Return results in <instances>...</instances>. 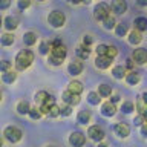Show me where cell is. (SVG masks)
<instances>
[{
	"label": "cell",
	"instance_id": "33",
	"mask_svg": "<svg viewBox=\"0 0 147 147\" xmlns=\"http://www.w3.org/2000/svg\"><path fill=\"white\" fill-rule=\"evenodd\" d=\"M133 109H135V106H133V103H130V101H126V103H123V106H121V110L124 113H130V112H133Z\"/></svg>",
	"mask_w": 147,
	"mask_h": 147
},
{
	"label": "cell",
	"instance_id": "36",
	"mask_svg": "<svg viewBox=\"0 0 147 147\" xmlns=\"http://www.w3.org/2000/svg\"><path fill=\"white\" fill-rule=\"evenodd\" d=\"M136 107H138V110H140V115H146V104H144V96L138 100V103H136Z\"/></svg>",
	"mask_w": 147,
	"mask_h": 147
},
{
	"label": "cell",
	"instance_id": "54",
	"mask_svg": "<svg viewBox=\"0 0 147 147\" xmlns=\"http://www.w3.org/2000/svg\"><path fill=\"white\" fill-rule=\"evenodd\" d=\"M0 147H2V140H0Z\"/></svg>",
	"mask_w": 147,
	"mask_h": 147
},
{
	"label": "cell",
	"instance_id": "25",
	"mask_svg": "<svg viewBox=\"0 0 147 147\" xmlns=\"http://www.w3.org/2000/svg\"><path fill=\"white\" fill-rule=\"evenodd\" d=\"M16 78H17V74H14L11 71H6V72H3V75H2V80L5 83H8V84H11V83L16 81Z\"/></svg>",
	"mask_w": 147,
	"mask_h": 147
},
{
	"label": "cell",
	"instance_id": "3",
	"mask_svg": "<svg viewBox=\"0 0 147 147\" xmlns=\"http://www.w3.org/2000/svg\"><path fill=\"white\" fill-rule=\"evenodd\" d=\"M48 22L54 28H61L64 25V22H66V17H64V14L61 11H52L48 16Z\"/></svg>",
	"mask_w": 147,
	"mask_h": 147
},
{
	"label": "cell",
	"instance_id": "9",
	"mask_svg": "<svg viewBox=\"0 0 147 147\" xmlns=\"http://www.w3.org/2000/svg\"><path fill=\"white\" fill-rule=\"evenodd\" d=\"M110 64H112V58L106 57V55H96L95 66L98 69H107V67H110Z\"/></svg>",
	"mask_w": 147,
	"mask_h": 147
},
{
	"label": "cell",
	"instance_id": "12",
	"mask_svg": "<svg viewBox=\"0 0 147 147\" xmlns=\"http://www.w3.org/2000/svg\"><path fill=\"white\" fill-rule=\"evenodd\" d=\"M101 113H103L104 117H113V115L117 113V107H115V104L107 101V103H104L101 106Z\"/></svg>",
	"mask_w": 147,
	"mask_h": 147
},
{
	"label": "cell",
	"instance_id": "27",
	"mask_svg": "<svg viewBox=\"0 0 147 147\" xmlns=\"http://www.w3.org/2000/svg\"><path fill=\"white\" fill-rule=\"evenodd\" d=\"M115 25H117V22H115V18L112 16H107L106 18H103L104 29H112V28H115Z\"/></svg>",
	"mask_w": 147,
	"mask_h": 147
},
{
	"label": "cell",
	"instance_id": "29",
	"mask_svg": "<svg viewBox=\"0 0 147 147\" xmlns=\"http://www.w3.org/2000/svg\"><path fill=\"white\" fill-rule=\"evenodd\" d=\"M46 113H48L49 115V117H52V118H55V117H58V115H60V107H58V106L57 104H49V107H48V112H46Z\"/></svg>",
	"mask_w": 147,
	"mask_h": 147
},
{
	"label": "cell",
	"instance_id": "24",
	"mask_svg": "<svg viewBox=\"0 0 147 147\" xmlns=\"http://www.w3.org/2000/svg\"><path fill=\"white\" fill-rule=\"evenodd\" d=\"M23 41H25V45L32 46L37 41V35L34 34V32H26V34L23 35Z\"/></svg>",
	"mask_w": 147,
	"mask_h": 147
},
{
	"label": "cell",
	"instance_id": "41",
	"mask_svg": "<svg viewBox=\"0 0 147 147\" xmlns=\"http://www.w3.org/2000/svg\"><path fill=\"white\" fill-rule=\"evenodd\" d=\"M17 5H18V8H20V9H26L31 5V0H18Z\"/></svg>",
	"mask_w": 147,
	"mask_h": 147
},
{
	"label": "cell",
	"instance_id": "19",
	"mask_svg": "<svg viewBox=\"0 0 147 147\" xmlns=\"http://www.w3.org/2000/svg\"><path fill=\"white\" fill-rule=\"evenodd\" d=\"M135 29L140 31V32L147 29V18L146 17H138L136 18V20H135Z\"/></svg>",
	"mask_w": 147,
	"mask_h": 147
},
{
	"label": "cell",
	"instance_id": "43",
	"mask_svg": "<svg viewBox=\"0 0 147 147\" xmlns=\"http://www.w3.org/2000/svg\"><path fill=\"white\" fill-rule=\"evenodd\" d=\"M11 5V0H0V9H6Z\"/></svg>",
	"mask_w": 147,
	"mask_h": 147
},
{
	"label": "cell",
	"instance_id": "31",
	"mask_svg": "<svg viewBox=\"0 0 147 147\" xmlns=\"http://www.w3.org/2000/svg\"><path fill=\"white\" fill-rule=\"evenodd\" d=\"M100 100L101 98H100V95L96 94V92H90V94L87 95V101H89L92 106H96V104L100 103Z\"/></svg>",
	"mask_w": 147,
	"mask_h": 147
},
{
	"label": "cell",
	"instance_id": "15",
	"mask_svg": "<svg viewBox=\"0 0 147 147\" xmlns=\"http://www.w3.org/2000/svg\"><path fill=\"white\" fill-rule=\"evenodd\" d=\"M17 26H18V18L17 17L9 16V17L5 18V28H6L8 31H14Z\"/></svg>",
	"mask_w": 147,
	"mask_h": 147
},
{
	"label": "cell",
	"instance_id": "56",
	"mask_svg": "<svg viewBox=\"0 0 147 147\" xmlns=\"http://www.w3.org/2000/svg\"><path fill=\"white\" fill-rule=\"evenodd\" d=\"M38 2H43V0H38Z\"/></svg>",
	"mask_w": 147,
	"mask_h": 147
},
{
	"label": "cell",
	"instance_id": "44",
	"mask_svg": "<svg viewBox=\"0 0 147 147\" xmlns=\"http://www.w3.org/2000/svg\"><path fill=\"white\" fill-rule=\"evenodd\" d=\"M92 43V37L90 35H84V38H83V46H89Z\"/></svg>",
	"mask_w": 147,
	"mask_h": 147
},
{
	"label": "cell",
	"instance_id": "37",
	"mask_svg": "<svg viewBox=\"0 0 147 147\" xmlns=\"http://www.w3.org/2000/svg\"><path fill=\"white\" fill-rule=\"evenodd\" d=\"M11 69V61H8V60H2L0 61V71L2 72H6Z\"/></svg>",
	"mask_w": 147,
	"mask_h": 147
},
{
	"label": "cell",
	"instance_id": "45",
	"mask_svg": "<svg viewBox=\"0 0 147 147\" xmlns=\"http://www.w3.org/2000/svg\"><path fill=\"white\" fill-rule=\"evenodd\" d=\"M141 135H142V136H147V127H146V123L141 126Z\"/></svg>",
	"mask_w": 147,
	"mask_h": 147
},
{
	"label": "cell",
	"instance_id": "22",
	"mask_svg": "<svg viewBox=\"0 0 147 147\" xmlns=\"http://www.w3.org/2000/svg\"><path fill=\"white\" fill-rule=\"evenodd\" d=\"M77 55H78L81 60H86V58H89L90 51H89V48H87V46H78V48H77Z\"/></svg>",
	"mask_w": 147,
	"mask_h": 147
},
{
	"label": "cell",
	"instance_id": "6",
	"mask_svg": "<svg viewBox=\"0 0 147 147\" xmlns=\"http://www.w3.org/2000/svg\"><path fill=\"white\" fill-rule=\"evenodd\" d=\"M69 142H71L72 147H83L86 142V136L81 132H74L69 136Z\"/></svg>",
	"mask_w": 147,
	"mask_h": 147
},
{
	"label": "cell",
	"instance_id": "48",
	"mask_svg": "<svg viewBox=\"0 0 147 147\" xmlns=\"http://www.w3.org/2000/svg\"><path fill=\"white\" fill-rule=\"evenodd\" d=\"M127 67H133V61H132V60H127Z\"/></svg>",
	"mask_w": 147,
	"mask_h": 147
},
{
	"label": "cell",
	"instance_id": "23",
	"mask_svg": "<svg viewBox=\"0 0 147 147\" xmlns=\"http://www.w3.org/2000/svg\"><path fill=\"white\" fill-rule=\"evenodd\" d=\"M110 94H112V87H110L109 84H100L98 86V95L100 96H110Z\"/></svg>",
	"mask_w": 147,
	"mask_h": 147
},
{
	"label": "cell",
	"instance_id": "42",
	"mask_svg": "<svg viewBox=\"0 0 147 147\" xmlns=\"http://www.w3.org/2000/svg\"><path fill=\"white\" fill-rule=\"evenodd\" d=\"M133 123H135V126H142V124H144V115H138V117L133 119Z\"/></svg>",
	"mask_w": 147,
	"mask_h": 147
},
{
	"label": "cell",
	"instance_id": "26",
	"mask_svg": "<svg viewBox=\"0 0 147 147\" xmlns=\"http://www.w3.org/2000/svg\"><path fill=\"white\" fill-rule=\"evenodd\" d=\"M126 81L129 83V84H136L138 81H140V75H138L136 72H129V74H126Z\"/></svg>",
	"mask_w": 147,
	"mask_h": 147
},
{
	"label": "cell",
	"instance_id": "14",
	"mask_svg": "<svg viewBox=\"0 0 147 147\" xmlns=\"http://www.w3.org/2000/svg\"><path fill=\"white\" fill-rule=\"evenodd\" d=\"M67 71H69V74H71V75H80V74L83 72V63H80V61H72V63H69Z\"/></svg>",
	"mask_w": 147,
	"mask_h": 147
},
{
	"label": "cell",
	"instance_id": "11",
	"mask_svg": "<svg viewBox=\"0 0 147 147\" xmlns=\"http://www.w3.org/2000/svg\"><path fill=\"white\" fill-rule=\"evenodd\" d=\"M110 8H112V11L117 12V14H124L127 9V3L124 2V0H113Z\"/></svg>",
	"mask_w": 147,
	"mask_h": 147
},
{
	"label": "cell",
	"instance_id": "2",
	"mask_svg": "<svg viewBox=\"0 0 147 147\" xmlns=\"http://www.w3.org/2000/svg\"><path fill=\"white\" fill-rule=\"evenodd\" d=\"M66 48L63 45L60 46H52L51 48V55H49V61L54 64V66H60L63 63V60L66 58Z\"/></svg>",
	"mask_w": 147,
	"mask_h": 147
},
{
	"label": "cell",
	"instance_id": "16",
	"mask_svg": "<svg viewBox=\"0 0 147 147\" xmlns=\"http://www.w3.org/2000/svg\"><path fill=\"white\" fill-rule=\"evenodd\" d=\"M35 101H37V104H45V103H48V101H52L51 100V96L48 92H45V90H41V92H37V95H35Z\"/></svg>",
	"mask_w": 147,
	"mask_h": 147
},
{
	"label": "cell",
	"instance_id": "35",
	"mask_svg": "<svg viewBox=\"0 0 147 147\" xmlns=\"http://www.w3.org/2000/svg\"><path fill=\"white\" fill-rule=\"evenodd\" d=\"M28 115L32 118V119H38L41 117V112H40V109H37V107H32L29 109V112H28Z\"/></svg>",
	"mask_w": 147,
	"mask_h": 147
},
{
	"label": "cell",
	"instance_id": "40",
	"mask_svg": "<svg viewBox=\"0 0 147 147\" xmlns=\"http://www.w3.org/2000/svg\"><path fill=\"white\" fill-rule=\"evenodd\" d=\"M106 49H107V45H98L96 46V55H106Z\"/></svg>",
	"mask_w": 147,
	"mask_h": 147
},
{
	"label": "cell",
	"instance_id": "17",
	"mask_svg": "<svg viewBox=\"0 0 147 147\" xmlns=\"http://www.w3.org/2000/svg\"><path fill=\"white\" fill-rule=\"evenodd\" d=\"M67 90H69V92H72V94L80 95L81 92H83V84H81L80 81H72V83H69Z\"/></svg>",
	"mask_w": 147,
	"mask_h": 147
},
{
	"label": "cell",
	"instance_id": "38",
	"mask_svg": "<svg viewBox=\"0 0 147 147\" xmlns=\"http://www.w3.org/2000/svg\"><path fill=\"white\" fill-rule=\"evenodd\" d=\"M71 113H72V106H66V107L60 109V115H63V117H69Z\"/></svg>",
	"mask_w": 147,
	"mask_h": 147
},
{
	"label": "cell",
	"instance_id": "34",
	"mask_svg": "<svg viewBox=\"0 0 147 147\" xmlns=\"http://www.w3.org/2000/svg\"><path fill=\"white\" fill-rule=\"evenodd\" d=\"M117 54H118V51L115 46H107V49H106V57H109V58H115L117 57Z\"/></svg>",
	"mask_w": 147,
	"mask_h": 147
},
{
	"label": "cell",
	"instance_id": "47",
	"mask_svg": "<svg viewBox=\"0 0 147 147\" xmlns=\"http://www.w3.org/2000/svg\"><path fill=\"white\" fill-rule=\"evenodd\" d=\"M138 3H140L141 6H146V5H147V0H138Z\"/></svg>",
	"mask_w": 147,
	"mask_h": 147
},
{
	"label": "cell",
	"instance_id": "49",
	"mask_svg": "<svg viewBox=\"0 0 147 147\" xmlns=\"http://www.w3.org/2000/svg\"><path fill=\"white\" fill-rule=\"evenodd\" d=\"M71 2H72L74 5H77V3H81V0H71Z\"/></svg>",
	"mask_w": 147,
	"mask_h": 147
},
{
	"label": "cell",
	"instance_id": "4",
	"mask_svg": "<svg viewBox=\"0 0 147 147\" xmlns=\"http://www.w3.org/2000/svg\"><path fill=\"white\" fill-rule=\"evenodd\" d=\"M3 135L9 142H18L22 140V130L18 127H14V126H9V127L5 129Z\"/></svg>",
	"mask_w": 147,
	"mask_h": 147
},
{
	"label": "cell",
	"instance_id": "1",
	"mask_svg": "<svg viewBox=\"0 0 147 147\" xmlns=\"http://www.w3.org/2000/svg\"><path fill=\"white\" fill-rule=\"evenodd\" d=\"M32 61H34V54H32L31 51H28V49L20 51V52L17 54V57H16V66H17L18 71H25V69H28L32 64Z\"/></svg>",
	"mask_w": 147,
	"mask_h": 147
},
{
	"label": "cell",
	"instance_id": "32",
	"mask_svg": "<svg viewBox=\"0 0 147 147\" xmlns=\"http://www.w3.org/2000/svg\"><path fill=\"white\" fill-rule=\"evenodd\" d=\"M0 43H2L3 46H9V45H12L14 43V37L11 34H5L0 37Z\"/></svg>",
	"mask_w": 147,
	"mask_h": 147
},
{
	"label": "cell",
	"instance_id": "46",
	"mask_svg": "<svg viewBox=\"0 0 147 147\" xmlns=\"http://www.w3.org/2000/svg\"><path fill=\"white\" fill-rule=\"evenodd\" d=\"M118 101H119V96H118V95H115V96H112V98H110V103H112V104L118 103Z\"/></svg>",
	"mask_w": 147,
	"mask_h": 147
},
{
	"label": "cell",
	"instance_id": "13",
	"mask_svg": "<svg viewBox=\"0 0 147 147\" xmlns=\"http://www.w3.org/2000/svg\"><path fill=\"white\" fill-rule=\"evenodd\" d=\"M113 130H115V133H117L119 138H127L129 133H130V129H129V126H127V124H123V123L117 124Z\"/></svg>",
	"mask_w": 147,
	"mask_h": 147
},
{
	"label": "cell",
	"instance_id": "51",
	"mask_svg": "<svg viewBox=\"0 0 147 147\" xmlns=\"http://www.w3.org/2000/svg\"><path fill=\"white\" fill-rule=\"evenodd\" d=\"M98 147H107V146L106 144H98Z\"/></svg>",
	"mask_w": 147,
	"mask_h": 147
},
{
	"label": "cell",
	"instance_id": "7",
	"mask_svg": "<svg viewBox=\"0 0 147 147\" xmlns=\"http://www.w3.org/2000/svg\"><path fill=\"white\" fill-rule=\"evenodd\" d=\"M87 135H89V138L94 141H101L104 138V132L100 126H90L89 130H87Z\"/></svg>",
	"mask_w": 147,
	"mask_h": 147
},
{
	"label": "cell",
	"instance_id": "28",
	"mask_svg": "<svg viewBox=\"0 0 147 147\" xmlns=\"http://www.w3.org/2000/svg\"><path fill=\"white\" fill-rule=\"evenodd\" d=\"M29 104L26 103V101H20V103L17 104V112L20 113V115H26L28 112H29Z\"/></svg>",
	"mask_w": 147,
	"mask_h": 147
},
{
	"label": "cell",
	"instance_id": "10",
	"mask_svg": "<svg viewBox=\"0 0 147 147\" xmlns=\"http://www.w3.org/2000/svg\"><path fill=\"white\" fill-rule=\"evenodd\" d=\"M133 61L138 63V64H144L147 61V52L146 49H135L133 51Z\"/></svg>",
	"mask_w": 147,
	"mask_h": 147
},
{
	"label": "cell",
	"instance_id": "5",
	"mask_svg": "<svg viewBox=\"0 0 147 147\" xmlns=\"http://www.w3.org/2000/svg\"><path fill=\"white\" fill-rule=\"evenodd\" d=\"M107 16H110V8L109 5L106 3H98L94 9V17L96 18V20H103V18H106Z\"/></svg>",
	"mask_w": 147,
	"mask_h": 147
},
{
	"label": "cell",
	"instance_id": "55",
	"mask_svg": "<svg viewBox=\"0 0 147 147\" xmlns=\"http://www.w3.org/2000/svg\"><path fill=\"white\" fill-rule=\"evenodd\" d=\"M48 147H55V146H48Z\"/></svg>",
	"mask_w": 147,
	"mask_h": 147
},
{
	"label": "cell",
	"instance_id": "52",
	"mask_svg": "<svg viewBox=\"0 0 147 147\" xmlns=\"http://www.w3.org/2000/svg\"><path fill=\"white\" fill-rule=\"evenodd\" d=\"M0 26H2V17H0Z\"/></svg>",
	"mask_w": 147,
	"mask_h": 147
},
{
	"label": "cell",
	"instance_id": "18",
	"mask_svg": "<svg viewBox=\"0 0 147 147\" xmlns=\"http://www.w3.org/2000/svg\"><path fill=\"white\" fill-rule=\"evenodd\" d=\"M142 40V34L140 31H136V29H133L130 34H129V41H130L132 45H138L140 41Z\"/></svg>",
	"mask_w": 147,
	"mask_h": 147
},
{
	"label": "cell",
	"instance_id": "20",
	"mask_svg": "<svg viewBox=\"0 0 147 147\" xmlns=\"http://www.w3.org/2000/svg\"><path fill=\"white\" fill-rule=\"evenodd\" d=\"M112 75L117 78V80H121L123 77H126V67L124 66H115L112 69Z\"/></svg>",
	"mask_w": 147,
	"mask_h": 147
},
{
	"label": "cell",
	"instance_id": "53",
	"mask_svg": "<svg viewBox=\"0 0 147 147\" xmlns=\"http://www.w3.org/2000/svg\"><path fill=\"white\" fill-rule=\"evenodd\" d=\"M0 101H2V94H0Z\"/></svg>",
	"mask_w": 147,
	"mask_h": 147
},
{
	"label": "cell",
	"instance_id": "50",
	"mask_svg": "<svg viewBox=\"0 0 147 147\" xmlns=\"http://www.w3.org/2000/svg\"><path fill=\"white\" fill-rule=\"evenodd\" d=\"M81 3H86L87 5V3H90V0H81Z\"/></svg>",
	"mask_w": 147,
	"mask_h": 147
},
{
	"label": "cell",
	"instance_id": "39",
	"mask_svg": "<svg viewBox=\"0 0 147 147\" xmlns=\"http://www.w3.org/2000/svg\"><path fill=\"white\" fill-rule=\"evenodd\" d=\"M49 48H51V43H48V41H43V43L40 45V52H41V54H48V52H49Z\"/></svg>",
	"mask_w": 147,
	"mask_h": 147
},
{
	"label": "cell",
	"instance_id": "8",
	"mask_svg": "<svg viewBox=\"0 0 147 147\" xmlns=\"http://www.w3.org/2000/svg\"><path fill=\"white\" fill-rule=\"evenodd\" d=\"M63 101L66 103L67 106H75L80 103V95H77V94H72V92H69L66 90L63 94Z\"/></svg>",
	"mask_w": 147,
	"mask_h": 147
},
{
	"label": "cell",
	"instance_id": "21",
	"mask_svg": "<svg viewBox=\"0 0 147 147\" xmlns=\"http://www.w3.org/2000/svg\"><path fill=\"white\" fill-rule=\"evenodd\" d=\"M77 121L80 123V124H87V123L90 121V113L87 112V110H81V112H78Z\"/></svg>",
	"mask_w": 147,
	"mask_h": 147
},
{
	"label": "cell",
	"instance_id": "30",
	"mask_svg": "<svg viewBox=\"0 0 147 147\" xmlns=\"http://www.w3.org/2000/svg\"><path fill=\"white\" fill-rule=\"evenodd\" d=\"M115 32H117L118 37H124V35L127 34V25H123V23L115 25Z\"/></svg>",
	"mask_w": 147,
	"mask_h": 147
}]
</instances>
